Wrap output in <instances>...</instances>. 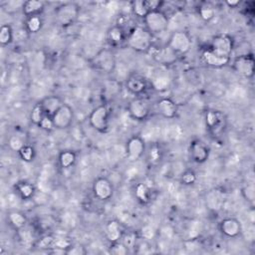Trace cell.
I'll return each instance as SVG.
<instances>
[{"label":"cell","instance_id":"obj_1","mask_svg":"<svg viewBox=\"0 0 255 255\" xmlns=\"http://www.w3.org/2000/svg\"><path fill=\"white\" fill-rule=\"evenodd\" d=\"M126 42L131 50L138 53H146L152 47L153 35L144 27L136 26L130 30Z\"/></svg>","mask_w":255,"mask_h":255},{"label":"cell","instance_id":"obj_2","mask_svg":"<svg viewBox=\"0 0 255 255\" xmlns=\"http://www.w3.org/2000/svg\"><path fill=\"white\" fill-rule=\"evenodd\" d=\"M142 20L144 23V28L152 35L166 31L169 25V19L167 15L160 9L149 11Z\"/></svg>","mask_w":255,"mask_h":255},{"label":"cell","instance_id":"obj_3","mask_svg":"<svg viewBox=\"0 0 255 255\" xmlns=\"http://www.w3.org/2000/svg\"><path fill=\"white\" fill-rule=\"evenodd\" d=\"M90 126L99 132H106L110 127V110L107 105H99L92 110L88 118Z\"/></svg>","mask_w":255,"mask_h":255},{"label":"cell","instance_id":"obj_4","mask_svg":"<svg viewBox=\"0 0 255 255\" xmlns=\"http://www.w3.org/2000/svg\"><path fill=\"white\" fill-rule=\"evenodd\" d=\"M79 6L75 3L67 2L59 5L55 10V18L57 23L62 27H68L75 23L79 16Z\"/></svg>","mask_w":255,"mask_h":255},{"label":"cell","instance_id":"obj_5","mask_svg":"<svg viewBox=\"0 0 255 255\" xmlns=\"http://www.w3.org/2000/svg\"><path fill=\"white\" fill-rule=\"evenodd\" d=\"M232 68L240 77L252 79L255 72V60L253 54L247 53L237 56L232 61Z\"/></svg>","mask_w":255,"mask_h":255},{"label":"cell","instance_id":"obj_6","mask_svg":"<svg viewBox=\"0 0 255 255\" xmlns=\"http://www.w3.org/2000/svg\"><path fill=\"white\" fill-rule=\"evenodd\" d=\"M125 151L128 161L136 162L145 152L144 139L138 134L131 135L126 142Z\"/></svg>","mask_w":255,"mask_h":255},{"label":"cell","instance_id":"obj_7","mask_svg":"<svg viewBox=\"0 0 255 255\" xmlns=\"http://www.w3.org/2000/svg\"><path fill=\"white\" fill-rule=\"evenodd\" d=\"M192 40L189 34L182 30L173 32L170 35L167 43V46L177 55L186 54L190 50Z\"/></svg>","mask_w":255,"mask_h":255},{"label":"cell","instance_id":"obj_8","mask_svg":"<svg viewBox=\"0 0 255 255\" xmlns=\"http://www.w3.org/2000/svg\"><path fill=\"white\" fill-rule=\"evenodd\" d=\"M94 196L101 201L110 200L115 193L113 182L106 176H98L92 185Z\"/></svg>","mask_w":255,"mask_h":255},{"label":"cell","instance_id":"obj_9","mask_svg":"<svg viewBox=\"0 0 255 255\" xmlns=\"http://www.w3.org/2000/svg\"><path fill=\"white\" fill-rule=\"evenodd\" d=\"M208 48L221 56L231 58L234 49V40L228 34H218L212 38Z\"/></svg>","mask_w":255,"mask_h":255},{"label":"cell","instance_id":"obj_10","mask_svg":"<svg viewBox=\"0 0 255 255\" xmlns=\"http://www.w3.org/2000/svg\"><path fill=\"white\" fill-rule=\"evenodd\" d=\"M128 112L130 118L134 121H145L150 114L149 104L143 98L136 97L129 101L128 105Z\"/></svg>","mask_w":255,"mask_h":255},{"label":"cell","instance_id":"obj_11","mask_svg":"<svg viewBox=\"0 0 255 255\" xmlns=\"http://www.w3.org/2000/svg\"><path fill=\"white\" fill-rule=\"evenodd\" d=\"M93 65L96 69L104 73H111L115 70L116 59L110 49L101 50L93 59Z\"/></svg>","mask_w":255,"mask_h":255},{"label":"cell","instance_id":"obj_12","mask_svg":"<svg viewBox=\"0 0 255 255\" xmlns=\"http://www.w3.org/2000/svg\"><path fill=\"white\" fill-rule=\"evenodd\" d=\"M56 129L69 128L74 121V111L72 107L65 104L51 117Z\"/></svg>","mask_w":255,"mask_h":255},{"label":"cell","instance_id":"obj_13","mask_svg":"<svg viewBox=\"0 0 255 255\" xmlns=\"http://www.w3.org/2000/svg\"><path fill=\"white\" fill-rule=\"evenodd\" d=\"M189 155L193 162L202 164L209 158L210 148L204 141L194 138L189 143Z\"/></svg>","mask_w":255,"mask_h":255},{"label":"cell","instance_id":"obj_14","mask_svg":"<svg viewBox=\"0 0 255 255\" xmlns=\"http://www.w3.org/2000/svg\"><path fill=\"white\" fill-rule=\"evenodd\" d=\"M218 229L224 236L228 238H235L242 232V225L235 217H225L220 220Z\"/></svg>","mask_w":255,"mask_h":255},{"label":"cell","instance_id":"obj_15","mask_svg":"<svg viewBox=\"0 0 255 255\" xmlns=\"http://www.w3.org/2000/svg\"><path fill=\"white\" fill-rule=\"evenodd\" d=\"M156 110L164 119H174L178 113V105L167 97H162L156 101Z\"/></svg>","mask_w":255,"mask_h":255},{"label":"cell","instance_id":"obj_16","mask_svg":"<svg viewBox=\"0 0 255 255\" xmlns=\"http://www.w3.org/2000/svg\"><path fill=\"white\" fill-rule=\"evenodd\" d=\"M201 59L205 65L212 68H221L226 66L230 62V57L221 56L214 51H212L210 48L206 47L203 49L201 53Z\"/></svg>","mask_w":255,"mask_h":255},{"label":"cell","instance_id":"obj_17","mask_svg":"<svg viewBox=\"0 0 255 255\" xmlns=\"http://www.w3.org/2000/svg\"><path fill=\"white\" fill-rule=\"evenodd\" d=\"M125 234V229L122 223L116 219L109 220L105 225V235L110 243L121 241Z\"/></svg>","mask_w":255,"mask_h":255},{"label":"cell","instance_id":"obj_18","mask_svg":"<svg viewBox=\"0 0 255 255\" xmlns=\"http://www.w3.org/2000/svg\"><path fill=\"white\" fill-rule=\"evenodd\" d=\"M126 88L130 94L134 96H140L147 89V82L145 78L140 75H131L126 82Z\"/></svg>","mask_w":255,"mask_h":255},{"label":"cell","instance_id":"obj_19","mask_svg":"<svg viewBox=\"0 0 255 255\" xmlns=\"http://www.w3.org/2000/svg\"><path fill=\"white\" fill-rule=\"evenodd\" d=\"M224 123V117L223 115L214 110H208L205 114V124L206 127L211 130L212 132L216 133L221 129V127Z\"/></svg>","mask_w":255,"mask_h":255},{"label":"cell","instance_id":"obj_20","mask_svg":"<svg viewBox=\"0 0 255 255\" xmlns=\"http://www.w3.org/2000/svg\"><path fill=\"white\" fill-rule=\"evenodd\" d=\"M39 103L42 109L44 110L45 114L49 117H52L64 105L63 100L60 97L55 95L47 96L43 98Z\"/></svg>","mask_w":255,"mask_h":255},{"label":"cell","instance_id":"obj_21","mask_svg":"<svg viewBox=\"0 0 255 255\" xmlns=\"http://www.w3.org/2000/svg\"><path fill=\"white\" fill-rule=\"evenodd\" d=\"M177 54H175L167 45L159 48L153 55V59L160 65H171L177 60Z\"/></svg>","mask_w":255,"mask_h":255},{"label":"cell","instance_id":"obj_22","mask_svg":"<svg viewBox=\"0 0 255 255\" xmlns=\"http://www.w3.org/2000/svg\"><path fill=\"white\" fill-rule=\"evenodd\" d=\"M45 9V2L40 0H27L23 2L22 12L27 17L41 15Z\"/></svg>","mask_w":255,"mask_h":255},{"label":"cell","instance_id":"obj_23","mask_svg":"<svg viewBox=\"0 0 255 255\" xmlns=\"http://www.w3.org/2000/svg\"><path fill=\"white\" fill-rule=\"evenodd\" d=\"M15 190L22 200H32L37 192L35 185L28 181H20L16 183Z\"/></svg>","mask_w":255,"mask_h":255},{"label":"cell","instance_id":"obj_24","mask_svg":"<svg viewBox=\"0 0 255 255\" xmlns=\"http://www.w3.org/2000/svg\"><path fill=\"white\" fill-rule=\"evenodd\" d=\"M107 38L109 43L112 46H120L121 44H123L127 37L126 34L124 32V29L120 26V25H114L112 26L107 33Z\"/></svg>","mask_w":255,"mask_h":255},{"label":"cell","instance_id":"obj_25","mask_svg":"<svg viewBox=\"0 0 255 255\" xmlns=\"http://www.w3.org/2000/svg\"><path fill=\"white\" fill-rule=\"evenodd\" d=\"M8 223L15 229V230H22L27 224V217L26 215L18 210H11L7 214Z\"/></svg>","mask_w":255,"mask_h":255},{"label":"cell","instance_id":"obj_26","mask_svg":"<svg viewBox=\"0 0 255 255\" xmlns=\"http://www.w3.org/2000/svg\"><path fill=\"white\" fill-rule=\"evenodd\" d=\"M77 160V154L75 151L72 149H64L59 153L58 156V161L59 165L63 169H68L71 168Z\"/></svg>","mask_w":255,"mask_h":255},{"label":"cell","instance_id":"obj_27","mask_svg":"<svg viewBox=\"0 0 255 255\" xmlns=\"http://www.w3.org/2000/svg\"><path fill=\"white\" fill-rule=\"evenodd\" d=\"M134 196L141 204H147L151 199V190L144 182H139L134 186Z\"/></svg>","mask_w":255,"mask_h":255},{"label":"cell","instance_id":"obj_28","mask_svg":"<svg viewBox=\"0 0 255 255\" xmlns=\"http://www.w3.org/2000/svg\"><path fill=\"white\" fill-rule=\"evenodd\" d=\"M43 27V19L41 15L27 17L25 21V29L29 34L38 33Z\"/></svg>","mask_w":255,"mask_h":255},{"label":"cell","instance_id":"obj_29","mask_svg":"<svg viewBox=\"0 0 255 255\" xmlns=\"http://www.w3.org/2000/svg\"><path fill=\"white\" fill-rule=\"evenodd\" d=\"M131 10H132V13L138 17V18H144L146 16V14L151 11V9L149 8V5H148V1H145V0H136V1H133L131 3Z\"/></svg>","mask_w":255,"mask_h":255},{"label":"cell","instance_id":"obj_30","mask_svg":"<svg viewBox=\"0 0 255 255\" xmlns=\"http://www.w3.org/2000/svg\"><path fill=\"white\" fill-rule=\"evenodd\" d=\"M14 40V31L9 24H3L0 27V44L2 46H8Z\"/></svg>","mask_w":255,"mask_h":255},{"label":"cell","instance_id":"obj_31","mask_svg":"<svg viewBox=\"0 0 255 255\" xmlns=\"http://www.w3.org/2000/svg\"><path fill=\"white\" fill-rule=\"evenodd\" d=\"M45 116H47V115L45 114L44 110L42 109L40 103L35 104L34 107L31 110V113H30V120H31L32 124H34L35 126L39 127L40 123L42 122V120L44 119Z\"/></svg>","mask_w":255,"mask_h":255},{"label":"cell","instance_id":"obj_32","mask_svg":"<svg viewBox=\"0 0 255 255\" xmlns=\"http://www.w3.org/2000/svg\"><path fill=\"white\" fill-rule=\"evenodd\" d=\"M169 84H170V80L165 75H157L151 81V85H152L153 89H155L157 91L166 90L168 88Z\"/></svg>","mask_w":255,"mask_h":255},{"label":"cell","instance_id":"obj_33","mask_svg":"<svg viewBox=\"0 0 255 255\" xmlns=\"http://www.w3.org/2000/svg\"><path fill=\"white\" fill-rule=\"evenodd\" d=\"M240 193L242 195V197L244 198L245 201L253 203L254 199H255V186L254 183L249 182L246 183L245 185H243L240 189Z\"/></svg>","mask_w":255,"mask_h":255},{"label":"cell","instance_id":"obj_34","mask_svg":"<svg viewBox=\"0 0 255 255\" xmlns=\"http://www.w3.org/2000/svg\"><path fill=\"white\" fill-rule=\"evenodd\" d=\"M198 14L203 21L208 22L215 16V9L211 5L204 3L198 8Z\"/></svg>","mask_w":255,"mask_h":255},{"label":"cell","instance_id":"obj_35","mask_svg":"<svg viewBox=\"0 0 255 255\" xmlns=\"http://www.w3.org/2000/svg\"><path fill=\"white\" fill-rule=\"evenodd\" d=\"M20 158L26 162H31L34 160L35 156H36V151L35 148L30 145V144H25L18 152Z\"/></svg>","mask_w":255,"mask_h":255},{"label":"cell","instance_id":"obj_36","mask_svg":"<svg viewBox=\"0 0 255 255\" xmlns=\"http://www.w3.org/2000/svg\"><path fill=\"white\" fill-rule=\"evenodd\" d=\"M26 144L25 140L23 139V137H21L18 134H12L9 138H8V146L11 150L15 151V152H19V150Z\"/></svg>","mask_w":255,"mask_h":255},{"label":"cell","instance_id":"obj_37","mask_svg":"<svg viewBox=\"0 0 255 255\" xmlns=\"http://www.w3.org/2000/svg\"><path fill=\"white\" fill-rule=\"evenodd\" d=\"M180 182L184 185H192L197 180V175L192 169H185L180 174Z\"/></svg>","mask_w":255,"mask_h":255},{"label":"cell","instance_id":"obj_38","mask_svg":"<svg viewBox=\"0 0 255 255\" xmlns=\"http://www.w3.org/2000/svg\"><path fill=\"white\" fill-rule=\"evenodd\" d=\"M56 236L54 235H45L43 236L39 242H38V247L41 249H54L56 246Z\"/></svg>","mask_w":255,"mask_h":255},{"label":"cell","instance_id":"obj_39","mask_svg":"<svg viewBox=\"0 0 255 255\" xmlns=\"http://www.w3.org/2000/svg\"><path fill=\"white\" fill-rule=\"evenodd\" d=\"M162 153L160 147L157 144H153L150 146L148 151V161L150 164H157L161 159Z\"/></svg>","mask_w":255,"mask_h":255},{"label":"cell","instance_id":"obj_40","mask_svg":"<svg viewBox=\"0 0 255 255\" xmlns=\"http://www.w3.org/2000/svg\"><path fill=\"white\" fill-rule=\"evenodd\" d=\"M140 236L143 240H151L156 236V231L154 227L150 224H144L140 228Z\"/></svg>","mask_w":255,"mask_h":255},{"label":"cell","instance_id":"obj_41","mask_svg":"<svg viewBox=\"0 0 255 255\" xmlns=\"http://www.w3.org/2000/svg\"><path fill=\"white\" fill-rule=\"evenodd\" d=\"M110 252L115 255H125L128 254V248L125 245L123 241H118L115 243H111Z\"/></svg>","mask_w":255,"mask_h":255},{"label":"cell","instance_id":"obj_42","mask_svg":"<svg viewBox=\"0 0 255 255\" xmlns=\"http://www.w3.org/2000/svg\"><path fill=\"white\" fill-rule=\"evenodd\" d=\"M88 251L86 249V247H84L83 245L80 244H70L66 250H65V254L68 255H85L87 254Z\"/></svg>","mask_w":255,"mask_h":255},{"label":"cell","instance_id":"obj_43","mask_svg":"<svg viewBox=\"0 0 255 255\" xmlns=\"http://www.w3.org/2000/svg\"><path fill=\"white\" fill-rule=\"evenodd\" d=\"M39 128L44 129V130H46V131H48V132L56 129L55 126H54V123L52 121V118L49 117V116H45L44 117V119L42 120V122L39 125Z\"/></svg>","mask_w":255,"mask_h":255},{"label":"cell","instance_id":"obj_44","mask_svg":"<svg viewBox=\"0 0 255 255\" xmlns=\"http://www.w3.org/2000/svg\"><path fill=\"white\" fill-rule=\"evenodd\" d=\"M225 4L229 7V8H236L238 5H240V1L236 0V1H226Z\"/></svg>","mask_w":255,"mask_h":255}]
</instances>
